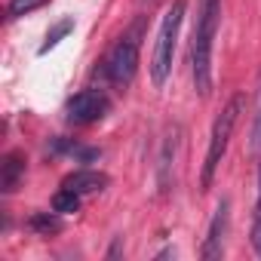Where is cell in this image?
Returning <instances> with one entry per match:
<instances>
[{
	"label": "cell",
	"mask_w": 261,
	"mask_h": 261,
	"mask_svg": "<svg viewBox=\"0 0 261 261\" xmlns=\"http://www.w3.org/2000/svg\"><path fill=\"white\" fill-rule=\"evenodd\" d=\"M218 16H221V0H200L191 40V74H194V89L200 95L212 92V43L218 31Z\"/></svg>",
	"instance_id": "cell-1"
},
{
	"label": "cell",
	"mask_w": 261,
	"mask_h": 261,
	"mask_svg": "<svg viewBox=\"0 0 261 261\" xmlns=\"http://www.w3.org/2000/svg\"><path fill=\"white\" fill-rule=\"evenodd\" d=\"M243 108H246V95L237 92V95H230V101L221 108V114H218L215 123H212L209 148H206V160H203V172H200L203 191L212 188V178H215V172H218V166H221V160H224V154H227V145H230V136H233V126H237Z\"/></svg>",
	"instance_id": "cell-2"
},
{
	"label": "cell",
	"mask_w": 261,
	"mask_h": 261,
	"mask_svg": "<svg viewBox=\"0 0 261 261\" xmlns=\"http://www.w3.org/2000/svg\"><path fill=\"white\" fill-rule=\"evenodd\" d=\"M181 19H185V0L175 4L163 13L160 28H157V43H154V56H151V83L157 89L166 86L169 74H172V62H175V46H178V31H181Z\"/></svg>",
	"instance_id": "cell-3"
},
{
	"label": "cell",
	"mask_w": 261,
	"mask_h": 261,
	"mask_svg": "<svg viewBox=\"0 0 261 261\" xmlns=\"http://www.w3.org/2000/svg\"><path fill=\"white\" fill-rule=\"evenodd\" d=\"M136 68H139V40L136 34H126L105 56V77L117 86H126V83H133Z\"/></svg>",
	"instance_id": "cell-4"
},
{
	"label": "cell",
	"mask_w": 261,
	"mask_h": 261,
	"mask_svg": "<svg viewBox=\"0 0 261 261\" xmlns=\"http://www.w3.org/2000/svg\"><path fill=\"white\" fill-rule=\"evenodd\" d=\"M111 111V98L98 89H83L68 101V120L74 126H89Z\"/></svg>",
	"instance_id": "cell-5"
},
{
	"label": "cell",
	"mask_w": 261,
	"mask_h": 261,
	"mask_svg": "<svg viewBox=\"0 0 261 261\" xmlns=\"http://www.w3.org/2000/svg\"><path fill=\"white\" fill-rule=\"evenodd\" d=\"M227 227H230V200L224 197L218 206H215V215L209 221V230H206V243L200 249V258L203 261H215L224 255V237H227Z\"/></svg>",
	"instance_id": "cell-6"
},
{
	"label": "cell",
	"mask_w": 261,
	"mask_h": 261,
	"mask_svg": "<svg viewBox=\"0 0 261 261\" xmlns=\"http://www.w3.org/2000/svg\"><path fill=\"white\" fill-rule=\"evenodd\" d=\"M62 185L71 188V191H77V194L83 197V194H95V191H101V188L108 185V175H105V172H95V169H77V172H71Z\"/></svg>",
	"instance_id": "cell-7"
},
{
	"label": "cell",
	"mask_w": 261,
	"mask_h": 261,
	"mask_svg": "<svg viewBox=\"0 0 261 261\" xmlns=\"http://www.w3.org/2000/svg\"><path fill=\"white\" fill-rule=\"evenodd\" d=\"M25 175V157L19 151L7 154L4 163H0V188H4V194H13L19 188V178Z\"/></svg>",
	"instance_id": "cell-8"
},
{
	"label": "cell",
	"mask_w": 261,
	"mask_h": 261,
	"mask_svg": "<svg viewBox=\"0 0 261 261\" xmlns=\"http://www.w3.org/2000/svg\"><path fill=\"white\" fill-rule=\"evenodd\" d=\"M175 148H178V129H172L163 142V154H160V185L163 188L169 185V166H172L169 160H175Z\"/></svg>",
	"instance_id": "cell-9"
},
{
	"label": "cell",
	"mask_w": 261,
	"mask_h": 261,
	"mask_svg": "<svg viewBox=\"0 0 261 261\" xmlns=\"http://www.w3.org/2000/svg\"><path fill=\"white\" fill-rule=\"evenodd\" d=\"M77 209H80V194L62 185V191L53 197V212H59V215H68V212H77Z\"/></svg>",
	"instance_id": "cell-10"
},
{
	"label": "cell",
	"mask_w": 261,
	"mask_h": 261,
	"mask_svg": "<svg viewBox=\"0 0 261 261\" xmlns=\"http://www.w3.org/2000/svg\"><path fill=\"white\" fill-rule=\"evenodd\" d=\"M71 28H74V22H71V19H62V22H59V25H56V28L46 34V43L40 46V53H49V49H53V46H56V43H59V40H62L68 31H71Z\"/></svg>",
	"instance_id": "cell-11"
},
{
	"label": "cell",
	"mask_w": 261,
	"mask_h": 261,
	"mask_svg": "<svg viewBox=\"0 0 261 261\" xmlns=\"http://www.w3.org/2000/svg\"><path fill=\"white\" fill-rule=\"evenodd\" d=\"M252 151L261 154V86H258V98H255V120H252Z\"/></svg>",
	"instance_id": "cell-12"
},
{
	"label": "cell",
	"mask_w": 261,
	"mask_h": 261,
	"mask_svg": "<svg viewBox=\"0 0 261 261\" xmlns=\"http://www.w3.org/2000/svg\"><path fill=\"white\" fill-rule=\"evenodd\" d=\"M252 249L261 258V206H255V215H252Z\"/></svg>",
	"instance_id": "cell-13"
},
{
	"label": "cell",
	"mask_w": 261,
	"mask_h": 261,
	"mask_svg": "<svg viewBox=\"0 0 261 261\" xmlns=\"http://www.w3.org/2000/svg\"><path fill=\"white\" fill-rule=\"evenodd\" d=\"M37 4H40V0H10V7H7V16H10V19H16V16H22V13L34 10Z\"/></svg>",
	"instance_id": "cell-14"
},
{
	"label": "cell",
	"mask_w": 261,
	"mask_h": 261,
	"mask_svg": "<svg viewBox=\"0 0 261 261\" xmlns=\"http://www.w3.org/2000/svg\"><path fill=\"white\" fill-rule=\"evenodd\" d=\"M56 215H59V212H56ZM56 215H34V218H31V224H34L37 230H46V233H49V230H59L62 224H59V218H56Z\"/></svg>",
	"instance_id": "cell-15"
}]
</instances>
